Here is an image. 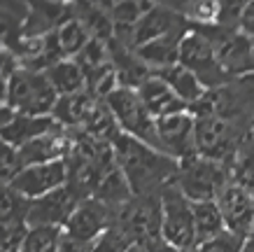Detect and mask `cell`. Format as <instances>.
<instances>
[{
	"label": "cell",
	"mask_w": 254,
	"mask_h": 252,
	"mask_svg": "<svg viewBox=\"0 0 254 252\" xmlns=\"http://www.w3.org/2000/svg\"><path fill=\"white\" fill-rule=\"evenodd\" d=\"M115 164L122 168L135 196L159 194L173 184L180 161L170 159L168 154L145 145L131 136H119L112 140Z\"/></svg>",
	"instance_id": "obj_1"
},
{
	"label": "cell",
	"mask_w": 254,
	"mask_h": 252,
	"mask_svg": "<svg viewBox=\"0 0 254 252\" xmlns=\"http://www.w3.org/2000/svg\"><path fill=\"white\" fill-rule=\"evenodd\" d=\"M131 245L133 243L128 241V236H126L122 229L110 227V229L91 245V252H128Z\"/></svg>",
	"instance_id": "obj_35"
},
{
	"label": "cell",
	"mask_w": 254,
	"mask_h": 252,
	"mask_svg": "<svg viewBox=\"0 0 254 252\" xmlns=\"http://www.w3.org/2000/svg\"><path fill=\"white\" fill-rule=\"evenodd\" d=\"M54 38H56V45H59V49H61V54H63V59H75V56L91 42V35L86 33V28L75 19V16H72L70 21L63 23L61 28H56Z\"/></svg>",
	"instance_id": "obj_29"
},
{
	"label": "cell",
	"mask_w": 254,
	"mask_h": 252,
	"mask_svg": "<svg viewBox=\"0 0 254 252\" xmlns=\"http://www.w3.org/2000/svg\"><path fill=\"white\" fill-rule=\"evenodd\" d=\"M110 56H112V66L117 73V82L122 89H133L138 91L140 86L154 75L152 70L147 68L145 63L138 59V54L128 49V47L119 45V42H110Z\"/></svg>",
	"instance_id": "obj_19"
},
{
	"label": "cell",
	"mask_w": 254,
	"mask_h": 252,
	"mask_svg": "<svg viewBox=\"0 0 254 252\" xmlns=\"http://www.w3.org/2000/svg\"><path fill=\"white\" fill-rule=\"evenodd\" d=\"M238 31L243 33V35H247L250 40H254V0L243 5L240 21H238Z\"/></svg>",
	"instance_id": "obj_37"
},
{
	"label": "cell",
	"mask_w": 254,
	"mask_h": 252,
	"mask_svg": "<svg viewBox=\"0 0 254 252\" xmlns=\"http://www.w3.org/2000/svg\"><path fill=\"white\" fill-rule=\"evenodd\" d=\"M180 66L187 68L189 73L198 77L200 82L205 84V89H215L222 84L231 82V77L226 75L217 61V52L212 40L200 31H189L182 40L180 47Z\"/></svg>",
	"instance_id": "obj_9"
},
{
	"label": "cell",
	"mask_w": 254,
	"mask_h": 252,
	"mask_svg": "<svg viewBox=\"0 0 254 252\" xmlns=\"http://www.w3.org/2000/svg\"><path fill=\"white\" fill-rule=\"evenodd\" d=\"M193 117H222L252 126L254 122V75L233 77L231 82L208 89L205 96L189 107Z\"/></svg>",
	"instance_id": "obj_3"
},
{
	"label": "cell",
	"mask_w": 254,
	"mask_h": 252,
	"mask_svg": "<svg viewBox=\"0 0 254 252\" xmlns=\"http://www.w3.org/2000/svg\"><path fill=\"white\" fill-rule=\"evenodd\" d=\"M185 28H191L189 23L177 14V9L173 5H163V2H154V7L149 9L142 21L135 26L133 31V40H131V49H140L142 45H149L159 38H166L170 33L185 31Z\"/></svg>",
	"instance_id": "obj_16"
},
{
	"label": "cell",
	"mask_w": 254,
	"mask_h": 252,
	"mask_svg": "<svg viewBox=\"0 0 254 252\" xmlns=\"http://www.w3.org/2000/svg\"><path fill=\"white\" fill-rule=\"evenodd\" d=\"M193 210V227H196V243H210L219 238L226 231L222 210L217 206V201H203V203H191Z\"/></svg>",
	"instance_id": "obj_26"
},
{
	"label": "cell",
	"mask_w": 254,
	"mask_h": 252,
	"mask_svg": "<svg viewBox=\"0 0 254 252\" xmlns=\"http://www.w3.org/2000/svg\"><path fill=\"white\" fill-rule=\"evenodd\" d=\"M65 231L56 227H28L21 252H61Z\"/></svg>",
	"instance_id": "obj_30"
},
{
	"label": "cell",
	"mask_w": 254,
	"mask_h": 252,
	"mask_svg": "<svg viewBox=\"0 0 254 252\" xmlns=\"http://www.w3.org/2000/svg\"><path fill=\"white\" fill-rule=\"evenodd\" d=\"M75 5V19L86 28L91 40H100L110 45L115 40V23L110 16L108 2H72Z\"/></svg>",
	"instance_id": "obj_22"
},
{
	"label": "cell",
	"mask_w": 254,
	"mask_h": 252,
	"mask_svg": "<svg viewBox=\"0 0 254 252\" xmlns=\"http://www.w3.org/2000/svg\"><path fill=\"white\" fill-rule=\"evenodd\" d=\"M173 7L191 28H212V26H217L219 14H222V2H215V0H210V2L208 0L205 2H180Z\"/></svg>",
	"instance_id": "obj_28"
},
{
	"label": "cell",
	"mask_w": 254,
	"mask_h": 252,
	"mask_svg": "<svg viewBox=\"0 0 254 252\" xmlns=\"http://www.w3.org/2000/svg\"><path fill=\"white\" fill-rule=\"evenodd\" d=\"M217 206L222 210L226 231H231L240 238H247V234L254 227V196L247 194L243 187L229 182L217 199Z\"/></svg>",
	"instance_id": "obj_15"
},
{
	"label": "cell",
	"mask_w": 254,
	"mask_h": 252,
	"mask_svg": "<svg viewBox=\"0 0 254 252\" xmlns=\"http://www.w3.org/2000/svg\"><path fill=\"white\" fill-rule=\"evenodd\" d=\"M98 105V98H93L89 91L72 93V96H59L54 105V122L68 131H82Z\"/></svg>",
	"instance_id": "obj_20"
},
{
	"label": "cell",
	"mask_w": 254,
	"mask_h": 252,
	"mask_svg": "<svg viewBox=\"0 0 254 252\" xmlns=\"http://www.w3.org/2000/svg\"><path fill=\"white\" fill-rule=\"evenodd\" d=\"M122 229L133 245L142 248L145 252H177L173 250L161 229V191L133 196L126 206L115 210V224Z\"/></svg>",
	"instance_id": "obj_2"
},
{
	"label": "cell",
	"mask_w": 254,
	"mask_h": 252,
	"mask_svg": "<svg viewBox=\"0 0 254 252\" xmlns=\"http://www.w3.org/2000/svg\"><path fill=\"white\" fill-rule=\"evenodd\" d=\"M28 16V2H0V52L9 49Z\"/></svg>",
	"instance_id": "obj_27"
},
{
	"label": "cell",
	"mask_w": 254,
	"mask_h": 252,
	"mask_svg": "<svg viewBox=\"0 0 254 252\" xmlns=\"http://www.w3.org/2000/svg\"><path fill=\"white\" fill-rule=\"evenodd\" d=\"M31 201L23 199L12 184H0V224L26 222Z\"/></svg>",
	"instance_id": "obj_32"
},
{
	"label": "cell",
	"mask_w": 254,
	"mask_h": 252,
	"mask_svg": "<svg viewBox=\"0 0 254 252\" xmlns=\"http://www.w3.org/2000/svg\"><path fill=\"white\" fill-rule=\"evenodd\" d=\"M229 182H231V168L196 154L191 159L177 164L173 187H177L191 203H203L219 199V194Z\"/></svg>",
	"instance_id": "obj_5"
},
{
	"label": "cell",
	"mask_w": 254,
	"mask_h": 252,
	"mask_svg": "<svg viewBox=\"0 0 254 252\" xmlns=\"http://www.w3.org/2000/svg\"><path fill=\"white\" fill-rule=\"evenodd\" d=\"M243 248H245V238L236 236L231 231H224L215 241L198 245V252H243Z\"/></svg>",
	"instance_id": "obj_36"
},
{
	"label": "cell",
	"mask_w": 254,
	"mask_h": 252,
	"mask_svg": "<svg viewBox=\"0 0 254 252\" xmlns=\"http://www.w3.org/2000/svg\"><path fill=\"white\" fill-rule=\"evenodd\" d=\"M110 112L115 115L117 126L124 136H131L145 145L154 147L161 152V143H159V129H156V119L149 115V110L142 105L138 91L133 89H115L108 98Z\"/></svg>",
	"instance_id": "obj_7"
},
{
	"label": "cell",
	"mask_w": 254,
	"mask_h": 252,
	"mask_svg": "<svg viewBox=\"0 0 254 252\" xmlns=\"http://www.w3.org/2000/svg\"><path fill=\"white\" fill-rule=\"evenodd\" d=\"M59 129V124L54 122V117H28V115H14L2 129H0V140L5 145L21 150L23 145H28L33 140H38L40 136H45L49 131Z\"/></svg>",
	"instance_id": "obj_17"
},
{
	"label": "cell",
	"mask_w": 254,
	"mask_h": 252,
	"mask_svg": "<svg viewBox=\"0 0 254 252\" xmlns=\"http://www.w3.org/2000/svg\"><path fill=\"white\" fill-rule=\"evenodd\" d=\"M59 93L49 84L45 73L19 68L7 84V100L5 105L14 115L28 117H52Z\"/></svg>",
	"instance_id": "obj_6"
},
{
	"label": "cell",
	"mask_w": 254,
	"mask_h": 252,
	"mask_svg": "<svg viewBox=\"0 0 254 252\" xmlns=\"http://www.w3.org/2000/svg\"><path fill=\"white\" fill-rule=\"evenodd\" d=\"M191 31V28H185V31L170 33L166 38H159L149 45H142L140 49H135L138 59L145 63L152 73H159V70L173 68L180 63V47H182V40L185 35Z\"/></svg>",
	"instance_id": "obj_21"
},
{
	"label": "cell",
	"mask_w": 254,
	"mask_h": 252,
	"mask_svg": "<svg viewBox=\"0 0 254 252\" xmlns=\"http://www.w3.org/2000/svg\"><path fill=\"white\" fill-rule=\"evenodd\" d=\"M154 75L161 77L163 82L175 91V96L182 100L187 107H193L200 98H203V96H205V91H208V89H205V84L200 82L193 73H189L187 68H182L180 63L173 66V68L159 70V73H154Z\"/></svg>",
	"instance_id": "obj_23"
},
{
	"label": "cell",
	"mask_w": 254,
	"mask_h": 252,
	"mask_svg": "<svg viewBox=\"0 0 254 252\" xmlns=\"http://www.w3.org/2000/svg\"><path fill=\"white\" fill-rule=\"evenodd\" d=\"M193 31L205 33L217 52V61L222 66V70L231 77H245L254 75L252 66V45L254 40H250L247 35H243L240 31H226L219 26L212 28H193Z\"/></svg>",
	"instance_id": "obj_10"
},
{
	"label": "cell",
	"mask_w": 254,
	"mask_h": 252,
	"mask_svg": "<svg viewBox=\"0 0 254 252\" xmlns=\"http://www.w3.org/2000/svg\"><path fill=\"white\" fill-rule=\"evenodd\" d=\"M231 182L254 196V138L250 136L231 164Z\"/></svg>",
	"instance_id": "obj_31"
},
{
	"label": "cell",
	"mask_w": 254,
	"mask_h": 252,
	"mask_svg": "<svg viewBox=\"0 0 254 252\" xmlns=\"http://www.w3.org/2000/svg\"><path fill=\"white\" fill-rule=\"evenodd\" d=\"M161 229L166 243L177 252L193 250L196 243V227H193L191 201L187 199L177 187H166L161 191Z\"/></svg>",
	"instance_id": "obj_8"
},
{
	"label": "cell",
	"mask_w": 254,
	"mask_h": 252,
	"mask_svg": "<svg viewBox=\"0 0 254 252\" xmlns=\"http://www.w3.org/2000/svg\"><path fill=\"white\" fill-rule=\"evenodd\" d=\"M45 75L59 96H72V93L86 91L84 70L79 68L77 61H72V59H63V61L54 63Z\"/></svg>",
	"instance_id": "obj_25"
},
{
	"label": "cell",
	"mask_w": 254,
	"mask_h": 252,
	"mask_svg": "<svg viewBox=\"0 0 254 252\" xmlns=\"http://www.w3.org/2000/svg\"><path fill=\"white\" fill-rule=\"evenodd\" d=\"M128 252H145V250H142V248H138V245H131V250H128Z\"/></svg>",
	"instance_id": "obj_40"
},
{
	"label": "cell",
	"mask_w": 254,
	"mask_h": 252,
	"mask_svg": "<svg viewBox=\"0 0 254 252\" xmlns=\"http://www.w3.org/2000/svg\"><path fill=\"white\" fill-rule=\"evenodd\" d=\"M252 66H254V45H252Z\"/></svg>",
	"instance_id": "obj_42"
},
{
	"label": "cell",
	"mask_w": 254,
	"mask_h": 252,
	"mask_svg": "<svg viewBox=\"0 0 254 252\" xmlns=\"http://www.w3.org/2000/svg\"><path fill=\"white\" fill-rule=\"evenodd\" d=\"M185 252H198V248H193V250H185Z\"/></svg>",
	"instance_id": "obj_43"
},
{
	"label": "cell",
	"mask_w": 254,
	"mask_h": 252,
	"mask_svg": "<svg viewBox=\"0 0 254 252\" xmlns=\"http://www.w3.org/2000/svg\"><path fill=\"white\" fill-rule=\"evenodd\" d=\"M250 136H252V138H254V122H252V131H250Z\"/></svg>",
	"instance_id": "obj_41"
},
{
	"label": "cell",
	"mask_w": 254,
	"mask_h": 252,
	"mask_svg": "<svg viewBox=\"0 0 254 252\" xmlns=\"http://www.w3.org/2000/svg\"><path fill=\"white\" fill-rule=\"evenodd\" d=\"M138 96L142 100V105L149 110V115L154 119H163V117L177 115V112H187L189 107L175 96V91L161 77L152 75L142 86L138 89Z\"/></svg>",
	"instance_id": "obj_18"
},
{
	"label": "cell",
	"mask_w": 254,
	"mask_h": 252,
	"mask_svg": "<svg viewBox=\"0 0 254 252\" xmlns=\"http://www.w3.org/2000/svg\"><path fill=\"white\" fill-rule=\"evenodd\" d=\"M82 196L72 189L70 184L54 189L40 196V199L31 201L28 206V215H26V224L28 227H56V229H65V224L70 222L72 213L77 210L82 203Z\"/></svg>",
	"instance_id": "obj_11"
},
{
	"label": "cell",
	"mask_w": 254,
	"mask_h": 252,
	"mask_svg": "<svg viewBox=\"0 0 254 252\" xmlns=\"http://www.w3.org/2000/svg\"><path fill=\"white\" fill-rule=\"evenodd\" d=\"M243 252H254V227H252V231L247 234V238H245V248H243Z\"/></svg>",
	"instance_id": "obj_39"
},
{
	"label": "cell",
	"mask_w": 254,
	"mask_h": 252,
	"mask_svg": "<svg viewBox=\"0 0 254 252\" xmlns=\"http://www.w3.org/2000/svg\"><path fill=\"white\" fill-rule=\"evenodd\" d=\"M115 224V210L96 199H84L65 224V236L75 243L93 245Z\"/></svg>",
	"instance_id": "obj_13"
},
{
	"label": "cell",
	"mask_w": 254,
	"mask_h": 252,
	"mask_svg": "<svg viewBox=\"0 0 254 252\" xmlns=\"http://www.w3.org/2000/svg\"><path fill=\"white\" fill-rule=\"evenodd\" d=\"M61 252H91V245L75 243V241H70V238L65 236L63 238V250Z\"/></svg>",
	"instance_id": "obj_38"
},
{
	"label": "cell",
	"mask_w": 254,
	"mask_h": 252,
	"mask_svg": "<svg viewBox=\"0 0 254 252\" xmlns=\"http://www.w3.org/2000/svg\"><path fill=\"white\" fill-rule=\"evenodd\" d=\"M156 129H159L161 152L168 154L170 159L185 161L198 154L196 152V117L189 110L156 119Z\"/></svg>",
	"instance_id": "obj_12"
},
{
	"label": "cell",
	"mask_w": 254,
	"mask_h": 252,
	"mask_svg": "<svg viewBox=\"0 0 254 252\" xmlns=\"http://www.w3.org/2000/svg\"><path fill=\"white\" fill-rule=\"evenodd\" d=\"M68 161H52V164H40V166H28L23 168L21 173L16 175V180L12 182L23 199L35 201L40 196H45L49 191L61 189L68 184Z\"/></svg>",
	"instance_id": "obj_14"
},
{
	"label": "cell",
	"mask_w": 254,
	"mask_h": 252,
	"mask_svg": "<svg viewBox=\"0 0 254 252\" xmlns=\"http://www.w3.org/2000/svg\"><path fill=\"white\" fill-rule=\"evenodd\" d=\"M133 196H135V194H133V189H131V184H128V180H126V175L122 173V168L115 164V166L103 175V180L98 182V187H96V191H93L91 199L100 201V203H105L108 208L117 210V208L126 206Z\"/></svg>",
	"instance_id": "obj_24"
},
{
	"label": "cell",
	"mask_w": 254,
	"mask_h": 252,
	"mask_svg": "<svg viewBox=\"0 0 254 252\" xmlns=\"http://www.w3.org/2000/svg\"><path fill=\"white\" fill-rule=\"evenodd\" d=\"M72 61H77V66L84 70V75L89 77L91 73H96V70H100L103 66H108V63L112 61V56H110V45L100 42V40H91Z\"/></svg>",
	"instance_id": "obj_33"
},
{
	"label": "cell",
	"mask_w": 254,
	"mask_h": 252,
	"mask_svg": "<svg viewBox=\"0 0 254 252\" xmlns=\"http://www.w3.org/2000/svg\"><path fill=\"white\" fill-rule=\"evenodd\" d=\"M26 231H28L26 222L0 224V252H21V243L26 238Z\"/></svg>",
	"instance_id": "obj_34"
},
{
	"label": "cell",
	"mask_w": 254,
	"mask_h": 252,
	"mask_svg": "<svg viewBox=\"0 0 254 252\" xmlns=\"http://www.w3.org/2000/svg\"><path fill=\"white\" fill-rule=\"evenodd\" d=\"M252 126L222 117H196V152L231 168L238 150L250 138Z\"/></svg>",
	"instance_id": "obj_4"
}]
</instances>
